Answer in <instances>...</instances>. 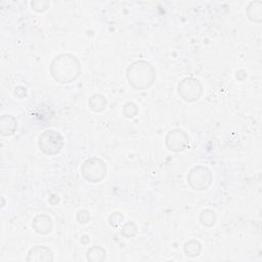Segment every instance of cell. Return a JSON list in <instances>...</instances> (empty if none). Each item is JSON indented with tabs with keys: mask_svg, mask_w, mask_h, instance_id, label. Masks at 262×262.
<instances>
[{
	"mask_svg": "<svg viewBox=\"0 0 262 262\" xmlns=\"http://www.w3.org/2000/svg\"><path fill=\"white\" fill-rule=\"evenodd\" d=\"M81 70L79 59L69 52L57 56L50 63V75L61 84H71L76 81L81 74Z\"/></svg>",
	"mask_w": 262,
	"mask_h": 262,
	"instance_id": "6da1fadb",
	"label": "cell"
},
{
	"mask_svg": "<svg viewBox=\"0 0 262 262\" xmlns=\"http://www.w3.org/2000/svg\"><path fill=\"white\" fill-rule=\"evenodd\" d=\"M128 83L135 90H146L156 81V70L146 60H137L131 63L126 70Z\"/></svg>",
	"mask_w": 262,
	"mask_h": 262,
	"instance_id": "7a4b0ae2",
	"label": "cell"
},
{
	"mask_svg": "<svg viewBox=\"0 0 262 262\" xmlns=\"http://www.w3.org/2000/svg\"><path fill=\"white\" fill-rule=\"evenodd\" d=\"M81 175L88 182L99 183L107 176L108 167L106 162L98 157H90L81 165Z\"/></svg>",
	"mask_w": 262,
	"mask_h": 262,
	"instance_id": "3957f363",
	"label": "cell"
},
{
	"mask_svg": "<svg viewBox=\"0 0 262 262\" xmlns=\"http://www.w3.org/2000/svg\"><path fill=\"white\" fill-rule=\"evenodd\" d=\"M65 146V139L63 135L52 129L43 131L38 138L39 150L46 156L59 155Z\"/></svg>",
	"mask_w": 262,
	"mask_h": 262,
	"instance_id": "277c9868",
	"label": "cell"
},
{
	"mask_svg": "<svg viewBox=\"0 0 262 262\" xmlns=\"http://www.w3.org/2000/svg\"><path fill=\"white\" fill-rule=\"evenodd\" d=\"M187 184L197 191H203L211 186L213 175L211 170L206 166L198 165L191 168L186 176Z\"/></svg>",
	"mask_w": 262,
	"mask_h": 262,
	"instance_id": "5b68a950",
	"label": "cell"
},
{
	"mask_svg": "<svg viewBox=\"0 0 262 262\" xmlns=\"http://www.w3.org/2000/svg\"><path fill=\"white\" fill-rule=\"evenodd\" d=\"M204 92L201 81L195 77H186L181 80L177 86L179 97L186 102H195L199 100Z\"/></svg>",
	"mask_w": 262,
	"mask_h": 262,
	"instance_id": "8992f818",
	"label": "cell"
},
{
	"mask_svg": "<svg viewBox=\"0 0 262 262\" xmlns=\"http://www.w3.org/2000/svg\"><path fill=\"white\" fill-rule=\"evenodd\" d=\"M165 147L172 153H180L189 147L188 134L179 128L170 130L165 137Z\"/></svg>",
	"mask_w": 262,
	"mask_h": 262,
	"instance_id": "52a82bcc",
	"label": "cell"
},
{
	"mask_svg": "<svg viewBox=\"0 0 262 262\" xmlns=\"http://www.w3.org/2000/svg\"><path fill=\"white\" fill-rule=\"evenodd\" d=\"M28 262H52L55 260L54 252L46 246L32 247L26 257Z\"/></svg>",
	"mask_w": 262,
	"mask_h": 262,
	"instance_id": "ba28073f",
	"label": "cell"
},
{
	"mask_svg": "<svg viewBox=\"0 0 262 262\" xmlns=\"http://www.w3.org/2000/svg\"><path fill=\"white\" fill-rule=\"evenodd\" d=\"M32 229L36 234L45 236L50 234L54 230V222H52L51 217L47 214H37L33 218Z\"/></svg>",
	"mask_w": 262,
	"mask_h": 262,
	"instance_id": "9c48e42d",
	"label": "cell"
},
{
	"mask_svg": "<svg viewBox=\"0 0 262 262\" xmlns=\"http://www.w3.org/2000/svg\"><path fill=\"white\" fill-rule=\"evenodd\" d=\"M17 127H19V123L12 115H2L0 117V134L2 136L13 135Z\"/></svg>",
	"mask_w": 262,
	"mask_h": 262,
	"instance_id": "30bf717a",
	"label": "cell"
},
{
	"mask_svg": "<svg viewBox=\"0 0 262 262\" xmlns=\"http://www.w3.org/2000/svg\"><path fill=\"white\" fill-rule=\"evenodd\" d=\"M246 13L250 22L260 24L262 22V1L260 0L251 1L246 8Z\"/></svg>",
	"mask_w": 262,
	"mask_h": 262,
	"instance_id": "8fae6325",
	"label": "cell"
},
{
	"mask_svg": "<svg viewBox=\"0 0 262 262\" xmlns=\"http://www.w3.org/2000/svg\"><path fill=\"white\" fill-rule=\"evenodd\" d=\"M108 106V99L101 93H95L88 99V107L94 113H100L106 110Z\"/></svg>",
	"mask_w": 262,
	"mask_h": 262,
	"instance_id": "7c38bea8",
	"label": "cell"
},
{
	"mask_svg": "<svg viewBox=\"0 0 262 262\" xmlns=\"http://www.w3.org/2000/svg\"><path fill=\"white\" fill-rule=\"evenodd\" d=\"M86 258L90 262H103L107 259V251L101 246H91L86 251Z\"/></svg>",
	"mask_w": 262,
	"mask_h": 262,
	"instance_id": "4fadbf2b",
	"label": "cell"
},
{
	"mask_svg": "<svg viewBox=\"0 0 262 262\" xmlns=\"http://www.w3.org/2000/svg\"><path fill=\"white\" fill-rule=\"evenodd\" d=\"M199 221L201 225L205 226V228H212L217 221V214L213 209L210 208L204 209L199 215Z\"/></svg>",
	"mask_w": 262,
	"mask_h": 262,
	"instance_id": "5bb4252c",
	"label": "cell"
},
{
	"mask_svg": "<svg viewBox=\"0 0 262 262\" xmlns=\"http://www.w3.org/2000/svg\"><path fill=\"white\" fill-rule=\"evenodd\" d=\"M183 251L187 257L196 258L202 252V244L200 241L195 240V239L189 240V241L184 243Z\"/></svg>",
	"mask_w": 262,
	"mask_h": 262,
	"instance_id": "9a60e30c",
	"label": "cell"
},
{
	"mask_svg": "<svg viewBox=\"0 0 262 262\" xmlns=\"http://www.w3.org/2000/svg\"><path fill=\"white\" fill-rule=\"evenodd\" d=\"M137 233H138V226L133 221L124 222L123 225L121 226V235L127 239L134 238L137 235Z\"/></svg>",
	"mask_w": 262,
	"mask_h": 262,
	"instance_id": "2e32d148",
	"label": "cell"
},
{
	"mask_svg": "<svg viewBox=\"0 0 262 262\" xmlns=\"http://www.w3.org/2000/svg\"><path fill=\"white\" fill-rule=\"evenodd\" d=\"M124 219H125V217H124L123 214H122V213L119 212V211H115V212H113V213L109 216V218H108V222H109V224L112 226V228H114V229H118V228H121V226L123 225V223H124Z\"/></svg>",
	"mask_w": 262,
	"mask_h": 262,
	"instance_id": "e0dca14e",
	"label": "cell"
},
{
	"mask_svg": "<svg viewBox=\"0 0 262 262\" xmlns=\"http://www.w3.org/2000/svg\"><path fill=\"white\" fill-rule=\"evenodd\" d=\"M123 115L125 118H128V119H133L134 117L137 116L138 114V107L137 104L133 101H128L126 102L124 106H123Z\"/></svg>",
	"mask_w": 262,
	"mask_h": 262,
	"instance_id": "ac0fdd59",
	"label": "cell"
},
{
	"mask_svg": "<svg viewBox=\"0 0 262 262\" xmlns=\"http://www.w3.org/2000/svg\"><path fill=\"white\" fill-rule=\"evenodd\" d=\"M50 6V2L49 1H44V0H35V1L31 2V7L34 11H36L38 13L44 12L46 10H48Z\"/></svg>",
	"mask_w": 262,
	"mask_h": 262,
	"instance_id": "d6986e66",
	"label": "cell"
},
{
	"mask_svg": "<svg viewBox=\"0 0 262 262\" xmlns=\"http://www.w3.org/2000/svg\"><path fill=\"white\" fill-rule=\"evenodd\" d=\"M76 219L80 224H87L90 220V214L88 211L85 210V209H81L76 215Z\"/></svg>",
	"mask_w": 262,
	"mask_h": 262,
	"instance_id": "ffe728a7",
	"label": "cell"
},
{
	"mask_svg": "<svg viewBox=\"0 0 262 262\" xmlns=\"http://www.w3.org/2000/svg\"><path fill=\"white\" fill-rule=\"evenodd\" d=\"M28 94V91H27V88H25L24 86H16L14 88V95L16 97H19L20 99L22 98H25Z\"/></svg>",
	"mask_w": 262,
	"mask_h": 262,
	"instance_id": "44dd1931",
	"label": "cell"
},
{
	"mask_svg": "<svg viewBox=\"0 0 262 262\" xmlns=\"http://www.w3.org/2000/svg\"><path fill=\"white\" fill-rule=\"evenodd\" d=\"M48 202H49L52 206H56V205H58V204L60 203V198H59V196H57V195H52V196L49 198Z\"/></svg>",
	"mask_w": 262,
	"mask_h": 262,
	"instance_id": "7402d4cb",
	"label": "cell"
}]
</instances>
